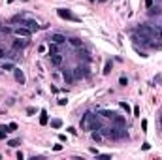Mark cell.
<instances>
[{
  "instance_id": "14",
  "label": "cell",
  "mask_w": 162,
  "mask_h": 160,
  "mask_svg": "<svg viewBox=\"0 0 162 160\" xmlns=\"http://www.w3.org/2000/svg\"><path fill=\"white\" fill-rule=\"evenodd\" d=\"M90 138H93V141H96V143H102V141H104V136H102V132H98V130L90 132Z\"/></svg>"
},
{
  "instance_id": "20",
  "label": "cell",
  "mask_w": 162,
  "mask_h": 160,
  "mask_svg": "<svg viewBox=\"0 0 162 160\" xmlns=\"http://www.w3.org/2000/svg\"><path fill=\"white\" fill-rule=\"evenodd\" d=\"M111 70H113V62H111V60H108V62H106V66H104V70H102L104 75H108Z\"/></svg>"
},
{
  "instance_id": "9",
  "label": "cell",
  "mask_w": 162,
  "mask_h": 160,
  "mask_svg": "<svg viewBox=\"0 0 162 160\" xmlns=\"http://www.w3.org/2000/svg\"><path fill=\"white\" fill-rule=\"evenodd\" d=\"M28 45V38H17V40H13V49L15 51H21V49H25Z\"/></svg>"
},
{
  "instance_id": "21",
  "label": "cell",
  "mask_w": 162,
  "mask_h": 160,
  "mask_svg": "<svg viewBox=\"0 0 162 160\" xmlns=\"http://www.w3.org/2000/svg\"><path fill=\"white\" fill-rule=\"evenodd\" d=\"M60 126H62V121H60V119H53V121H51V128H55V130H59Z\"/></svg>"
},
{
  "instance_id": "40",
  "label": "cell",
  "mask_w": 162,
  "mask_h": 160,
  "mask_svg": "<svg viewBox=\"0 0 162 160\" xmlns=\"http://www.w3.org/2000/svg\"><path fill=\"white\" fill-rule=\"evenodd\" d=\"M160 125H162V115H160Z\"/></svg>"
},
{
  "instance_id": "12",
  "label": "cell",
  "mask_w": 162,
  "mask_h": 160,
  "mask_svg": "<svg viewBox=\"0 0 162 160\" xmlns=\"http://www.w3.org/2000/svg\"><path fill=\"white\" fill-rule=\"evenodd\" d=\"M111 125H113V126H124L126 121H124L123 115H115L113 119H111Z\"/></svg>"
},
{
  "instance_id": "13",
  "label": "cell",
  "mask_w": 162,
  "mask_h": 160,
  "mask_svg": "<svg viewBox=\"0 0 162 160\" xmlns=\"http://www.w3.org/2000/svg\"><path fill=\"white\" fill-rule=\"evenodd\" d=\"M47 51H49V56H51V55H57V53H60V47H59V43H53V42H49V45H47Z\"/></svg>"
},
{
  "instance_id": "32",
  "label": "cell",
  "mask_w": 162,
  "mask_h": 160,
  "mask_svg": "<svg viewBox=\"0 0 162 160\" xmlns=\"http://www.w3.org/2000/svg\"><path fill=\"white\" fill-rule=\"evenodd\" d=\"M66 130H68L70 134H72V136H75V134H77V130H75V128H74V126H68V128H66Z\"/></svg>"
},
{
  "instance_id": "3",
  "label": "cell",
  "mask_w": 162,
  "mask_h": 160,
  "mask_svg": "<svg viewBox=\"0 0 162 160\" xmlns=\"http://www.w3.org/2000/svg\"><path fill=\"white\" fill-rule=\"evenodd\" d=\"M96 117V113H93V111H85L83 115H81V128H83L85 132H90L89 130V126H90V121Z\"/></svg>"
},
{
  "instance_id": "33",
  "label": "cell",
  "mask_w": 162,
  "mask_h": 160,
  "mask_svg": "<svg viewBox=\"0 0 162 160\" xmlns=\"http://www.w3.org/2000/svg\"><path fill=\"white\" fill-rule=\"evenodd\" d=\"M153 4H155L153 0H145V8H147V9H149V8H153Z\"/></svg>"
},
{
  "instance_id": "26",
  "label": "cell",
  "mask_w": 162,
  "mask_h": 160,
  "mask_svg": "<svg viewBox=\"0 0 162 160\" xmlns=\"http://www.w3.org/2000/svg\"><path fill=\"white\" fill-rule=\"evenodd\" d=\"M6 136H8V130L6 128H0V139H6Z\"/></svg>"
},
{
  "instance_id": "4",
  "label": "cell",
  "mask_w": 162,
  "mask_h": 160,
  "mask_svg": "<svg viewBox=\"0 0 162 160\" xmlns=\"http://www.w3.org/2000/svg\"><path fill=\"white\" fill-rule=\"evenodd\" d=\"M21 27H27V28H30V30H32V32H38V30L42 28V25H40L38 21H34V19H27V17H25Z\"/></svg>"
},
{
  "instance_id": "15",
  "label": "cell",
  "mask_w": 162,
  "mask_h": 160,
  "mask_svg": "<svg viewBox=\"0 0 162 160\" xmlns=\"http://www.w3.org/2000/svg\"><path fill=\"white\" fill-rule=\"evenodd\" d=\"M68 43L72 45V47L77 49V47H81V45H83V40H81V38H68Z\"/></svg>"
},
{
  "instance_id": "10",
  "label": "cell",
  "mask_w": 162,
  "mask_h": 160,
  "mask_svg": "<svg viewBox=\"0 0 162 160\" xmlns=\"http://www.w3.org/2000/svg\"><path fill=\"white\" fill-rule=\"evenodd\" d=\"M62 79H64V83H66V85H72L74 81H75L74 72H72V70H64V72H62Z\"/></svg>"
},
{
  "instance_id": "25",
  "label": "cell",
  "mask_w": 162,
  "mask_h": 160,
  "mask_svg": "<svg viewBox=\"0 0 162 160\" xmlns=\"http://www.w3.org/2000/svg\"><path fill=\"white\" fill-rule=\"evenodd\" d=\"M8 145H9V147H17V145H19V139H9Z\"/></svg>"
},
{
  "instance_id": "41",
  "label": "cell",
  "mask_w": 162,
  "mask_h": 160,
  "mask_svg": "<svg viewBox=\"0 0 162 160\" xmlns=\"http://www.w3.org/2000/svg\"><path fill=\"white\" fill-rule=\"evenodd\" d=\"M98 2H106V0H98Z\"/></svg>"
},
{
  "instance_id": "43",
  "label": "cell",
  "mask_w": 162,
  "mask_h": 160,
  "mask_svg": "<svg viewBox=\"0 0 162 160\" xmlns=\"http://www.w3.org/2000/svg\"><path fill=\"white\" fill-rule=\"evenodd\" d=\"M160 28H162V27H160Z\"/></svg>"
},
{
  "instance_id": "2",
  "label": "cell",
  "mask_w": 162,
  "mask_h": 160,
  "mask_svg": "<svg viewBox=\"0 0 162 160\" xmlns=\"http://www.w3.org/2000/svg\"><path fill=\"white\" fill-rule=\"evenodd\" d=\"M57 15L60 19H66V21H74V23H81V19L77 17V15H74L70 9H66V8H59L57 9Z\"/></svg>"
},
{
  "instance_id": "37",
  "label": "cell",
  "mask_w": 162,
  "mask_h": 160,
  "mask_svg": "<svg viewBox=\"0 0 162 160\" xmlns=\"http://www.w3.org/2000/svg\"><path fill=\"white\" fill-rule=\"evenodd\" d=\"M60 149H62V145H60V143H57V145H53V151H60Z\"/></svg>"
},
{
  "instance_id": "19",
  "label": "cell",
  "mask_w": 162,
  "mask_h": 160,
  "mask_svg": "<svg viewBox=\"0 0 162 160\" xmlns=\"http://www.w3.org/2000/svg\"><path fill=\"white\" fill-rule=\"evenodd\" d=\"M147 15H149V17H155V15H160V8H158V6H153V8H149Z\"/></svg>"
},
{
  "instance_id": "24",
  "label": "cell",
  "mask_w": 162,
  "mask_h": 160,
  "mask_svg": "<svg viewBox=\"0 0 162 160\" xmlns=\"http://www.w3.org/2000/svg\"><path fill=\"white\" fill-rule=\"evenodd\" d=\"M17 130V125H15V122H9L8 125V132H15Z\"/></svg>"
},
{
  "instance_id": "42",
  "label": "cell",
  "mask_w": 162,
  "mask_h": 160,
  "mask_svg": "<svg viewBox=\"0 0 162 160\" xmlns=\"http://www.w3.org/2000/svg\"><path fill=\"white\" fill-rule=\"evenodd\" d=\"M23 2H28V0H23Z\"/></svg>"
},
{
  "instance_id": "29",
  "label": "cell",
  "mask_w": 162,
  "mask_h": 160,
  "mask_svg": "<svg viewBox=\"0 0 162 160\" xmlns=\"http://www.w3.org/2000/svg\"><path fill=\"white\" fill-rule=\"evenodd\" d=\"M141 132H147V121L141 119Z\"/></svg>"
},
{
  "instance_id": "36",
  "label": "cell",
  "mask_w": 162,
  "mask_h": 160,
  "mask_svg": "<svg viewBox=\"0 0 162 160\" xmlns=\"http://www.w3.org/2000/svg\"><path fill=\"white\" fill-rule=\"evenodd\" d=\"M141 149H143V151H149V149H151V145H149V143H147V141H145V143H143V145H141Z\"/></svg>"
},
{
  "instance_id": "28",
  "label": "cell",
  "mask_w": 162,
  "mask_h": 160,
  "mask_svg": "<svg viewBox=\"0 0 162 160\" xmlns=\"http://www.w3.org/2000/svg\"><path fill=\"white\" fill-rule=\"evenodd\" d=\"M119 85H121V87H126V85H128V79H126V77H121V79H119Z\"/></svg>"
},
{
  "instance_id": "39",
  "label": "cell",
  "mask_w": 162,
  "mask_h": 160,
  "mask_svg": "<svg viewBox=\"0 0 162 160\" xmlns=\"http://www.w3.org/2000/svg\"><path fill=\"white\" fill-rule=\"evenodd\" d=\"M6 2H8V4H12V2H13V0H6Z\"/></svg>"
},
{
  "instance_id": "34",
  "label": "cell",
  "mask_w": 162,
  "mask_h": 160,
  "mask_svg": "<svg viewBox=\"0 0 162 160\" xmlns=\"http://www.w3.org/2000/svg\"><path fill=\"white\" fill-rule=\"evenodd\" d=\"M66 102H68L66 98H59V106H66Z\"/></svg>"
},
{
  "instance_id": "16",
  "label": "cell",
  "mask_w": 162,
  "mask_h": 160,
  "mask_svg": "<svg viewBox=\"0 0 162 160\" xmlns=\"http://www.w3.org/2000/svg\"><path fill=\"white\" fill-rule=\"evenodd\" d=\"M47 122H49V115H47V111H42V115H40V125H42V126H45V125H47Z\"/></svg>"
},
{
  "instance_id": "22",
  "label": "cell",
  "mask_w": 162,
  "mask_h": 160,
  "mask_svg": "<svg viewBox=\"0 0 162 160\" xmlns=\"http://www.w3.org/2000/svg\"><path fill=\"white\" fill-rule=\"evenodd\" d=\"M119 107H121V109H124L126 113L130 111V106H128V102H123V100H121V102H119Z\"/></svg>"
},
{
  "instance_id": "11",
  "label": "cell",
  "mask_w": 162,
  "mask_h": 160,
  "mask_svg": "<svg viewBox=\"0 0 162 160\" xmlns=\"http://www.w3.org/2000/svg\"><path fill=\"white\" fill-rule=\"evenodd\" d=\"M64 62V56L60 55V53H57V55H51V64L55 66V68H59L60 64Z\"/></svg>"
},
{
  "instance_id": "23",
  "label": "cell",
  "mask_w": 162,
  "mask_h": 160,
  "mask_svg": "<svg viewBox=\"0 0 162 160\" xmlns=\"http://www.w3.org/2000/svg\"><path fill=\"white\" fill-rule=\"evenodd\" d=\"M13 68H15L13 62H4V64H2V70H12V72H13Z\"/></svg>"
},
{
  "instance_id": "27",
  "label": "cell",
  "mask_w": 162,
  "mask_h": 160,
  "mask_svg": "<svg viewBox=\"0 0 162 160\" xmlns=\"http://www.w3.org/2000/svg\"><path fill=\"white\" fill-rule=\"evenodd\" d=\"M45 51H47V45H43V43H42V45L38 47V53H40V55H43Z\"/></svg>"
},
{
  "instance_id": "8",
  "label": "cell",
  "mask_w": 162,
  "mask_h": 160,
  "mask_svg": "<svg viewBox=\"0 0 162 160\" xmlns=\"http://www.w3.org/2000/svg\"><path fill=\"white\" fill-rule=\"evenodd\" d=\"M13 75H15V81H17V83H21V85H25V83H27L25 72H23L21 68H13Z\"/></svg>"
},
{
  "instance_id": "1",
  "label": "cell",
  "mask_w": 162,
  "mask_h": 160,
  "mask_svg": "<svg viewBox=\"0 0 162 160\" xmlns=\"http://www.w3.org/2000/svg\"><path fill=\"white\" fill-rule=\"evenodd\" d=\"M136 32L140 36H145V38H153V40H162V28L158 25H151V23H143L138 25Z\"/></svg>"
},
{
  "instance_id": "38",
  "label": "cell",
  "mask_w": 162,
  "mask_h": 160,
  "mask_svg": "<svg viewBox=\"0 0 162 160\" xmlns=\"http://www.w3.org/2000/svg\"><path fill=\"white\" fill-rule=\"evenodd\" d=\"M51 92H55V94H57V92H59V87H55V85H51Z\"/></svg>"
},
{
  "instance_id": "5",
  "label": "cell",
  "mask_w": 162,
  "mask_h": 160,
  "mask_svg": "<svg viewBox=\"0 0 162 160\" xmlns=\"http://www.w3.org/2000/svg\"><path fill=\"white\" fill-rule=\"evenodd\" d=\"M13 34L17 36V38H30V36H32V30H30V28H27V27H21V25H19L17 28H13Z\"/></svg>"
},
{
  "instance_id": "35",
  "label": "cell",
  "mask_w": 162,
  "mask_h": 160,
  "mask_svg": "<svg viewBox=\"0 0 162 160\" xmlns=\"http://www.w3.org/2000/svg\"><path fill=\"white\" fill-rule=\"evenodd\" d=\"M27 113H28V115H34V113H36V107H28Z\"/></svg>"
},
{
  "instance_id": "30",
  "label": "cell",
  "mask_w": 162,
  "mask_h": 160,
  "mask_svg": "<svg viewBox=\"0 0 162 160\" xmlns=\"http://www.w3.org/2000/svg\"><path fill=\"white\" fill-rule=\"evenodd\" d=\"M6 56H8V53H6V51H4L2 47H0V60H4Z\"/></svg>"
},
{
  "instance_id": "18",
  "label": "cell",
  "mask_w": 162,
  "mask_h": 160,
  "mask_svg": "<svg viewBox=\"0 0 162 160\" xmlns=\"http://www.w3.org/2000/svg\"><path fill=\"white\" fill-rule=\"evenodd\" d=\"M72 72H74V77H75V79H81V77H85V75H83V68H81V66L74 68Z\"/></svg>"
},
{
  "instance_id": "17",
  "label": "cell",
  "mask_w": 162,
  "mask_h": 160,
  "mask_svg": "<svg viewBox=\"0 0 162 160\" xmlns=\"http://www.w3.org/2000/svg\"><path fill=\"white\" fill-rule=\"evenodd\" d=\"M98 113H100V115H102L104 119H113V117H115V113H113V111H109V109H100Z\"/></svg>"
},
{
  "instance_id": "7",
  "label": "cell",
  "mask_w": 162,
  "mask_h": 160,
  "mask_svg": "<svg viewBox=\"0 0 162 160\" xmlns=\"http://www.w3.org/2000/svg\"><path fill=\"white\" fill-rule=\"evenodd\" d=\"M77 53H79V56H81V59H83L87 64H90V62H93V56H90V51H89V49H85L83 45H81V47H77Z\"/></svg>"
},
{
  "instance_id": "6",
  "label": "cell",
  "mask_w": 162,
  "mask_h": 160,
  "mask_svg": "<svg viewBox=\"0 0 162 160\" xmlns=\"http://www.w3.org/2000/svg\"><path fill=\"white\" fill-rule=\"evenodd\" d=\"M49 40H51L53 43H59V45H62V43L68 42V38H66L64 34H60V32H53L51 36H49Z\"/></svg>"
},
{
  "instance_id": "31",
  "label": "cell",
  "mask_w": 162,
  "mask_h": 160,
  "mask_svg": "<svg viewBox=\"0 0 162 160\" xmlns=\"http://www.w3.org/2000/svg\"><path fill=\"white\" fill-rule=\"evenodd\" d=\"M132 115H134V117H140V107H138V106L132 109Z\"/></svg>"
}]
</instances>
